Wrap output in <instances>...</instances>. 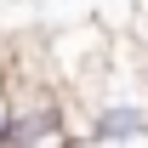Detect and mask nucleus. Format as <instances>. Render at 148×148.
<instances>
[{"instance_id":"obj_1","label":"nucleus","mask_w":148,"mask_h":148,"mask_svg":"<svg viewBox=\"0 0 148 148\" xmlns=\"http://www.w3.org/2000/svg\"><path fill=\"white\" fill-rule=\"evenodd\" d=\"M80 114H86L80 143H131V137H148V97H97Z\"/></svg>"}]
</instances>
